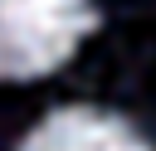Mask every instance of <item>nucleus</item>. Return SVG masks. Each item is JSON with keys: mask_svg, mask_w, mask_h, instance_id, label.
<instances>
[{"mask_svg": "<svg viewBox=\"0 0 156 151\" xmlns=\"http://www.w3.org/2000/svg\"><path fill=\"white\" fill-rule=\"evenodd\" d=\"M93 29V0H0V78L24 83L63 68Z\"/></svg>", "mask_w": 156, "mask_h": 151, "instance_id": "f257e3e1", "label": "nucleus"}, {"mask_svg": "<svg viewBox=\"0 0 156 151\" xmlns=\"http://www.w3.org/2000/svg\"><path fill=\"white\" fill-rule=\"evenodd\" d=\"M20 151H151L132 122L102 107H58L49 112Z\"/></svg>", "mask_w": 156, "mask_h": 151, "instance_id": "f03ea898", "label": "nucleus"}]
</instances>
